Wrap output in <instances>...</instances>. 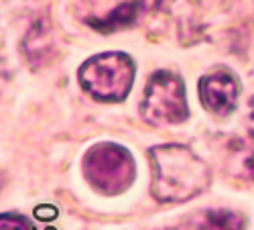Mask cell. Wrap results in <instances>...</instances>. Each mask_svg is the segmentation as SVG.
I'll list each match as a JSON object with an SVG mask.
<instances>
[{
	"label": "cell",
	"instance_id": "5",
	"mask_svg": "<svg viewBox=\"0 0 254 230\" xmlns=\"http://www.w3.org/2000/svg\"><path fill=\"white\" fill-rule=\"evenodd\" d=\"M144 0H81L83 20L98 31H114L134 23Z\"/></svg>",
	"mask_w": 254,
	"mask_h": 230
},
{
	"label": "cell",
	"instance_id": "9",
	"mask_svg": "<svg viewBox=\"0 0 254 230\" xmlns=\"http://www.w3.org/2000/svg\"><path fill=\"white\" fill-rule=\"evenodd\" d=\"M244 171H246V175L254 181V153H250V155L244 159Z\"/></svg>",
	"mask_w": 254,
	"mask_h": 230
},
{
	"label": "cell",
	"instance_id": "1",
	"mask_svg": "<svg viewBox=\"0 0 254 230\" xmlns=\"http://www.w3.org/2000/svg\"><path fill=\"white\" fill-rule=\"evenodd\" d=\"M153 196L159 202H185L205 190L207 165L183 145H161L151 149Z\"/></svg>",
	"mask_w": 254,
	"mask_h": 230
},
{
	"label": "cell",
	"instance_id": "10",
	"mask_svg": "<svg viewBox=\"0 0 254 230\" xmlns=\"http://www.w3.org/2000/svg\"><path fill=\"white\" fill-rule=\"evenodd\" d=\"M248 127H250V133L254 135V98L248 104Z\"/></svg>",
	"mask_w": 254,
	"mask_h": 230
},
{
	"label": "cell",
	"instance_id": "8",
	"mask_svg": "<svg viewBox=\"0 0 254 230\" xmlns=\"http://www.w3.org/2000/svg\"><path fill=\"white\" fill-rule=\"evenodd\" d=\"M0 228L2 230H33L29 220H25L23 216H16V214H2V218H0Z\"/></svg>",
	"mask_w": 254,
	"mask_h": 230
},
{
	"label": "cell",
	"instance_id": "6",
	"mask_svg": "<svg viewBox=\"0 0 254 230\" xmlns=\"http://www.w3.org/2000/svg\"><path fill=\"white\" fill-rule=\"evenodd\" d=\"M240 94L238 79L228 72H216L209 74L199 81V96L203 106L214 114H230L236 108Z\"/></svg>",
	"mask_w": 254,
	"mask_h": 230
},
{
	"label": "cell",
	"instance_id": "2",
	"mask_svg": "<svg viewBox=\"0 0 254 230\" xmlns=\"http://www.w3.org/2000/svg\"><path fill=\"white\" fill-rule=\"evenodd\" d=\"M134 79V64L126 53H100L79 68V83L92 98L120 102L128 96Z\"/></svg>",
	"mask_w": 254,
	"mask_h": 230
},
{
	"label": "cell",
	"instance_id": "7",
	"mask_svg": "<svg viewBox=\"0 0 254 230\" xmlns=\"http://www.w3.org/2000/svg\"><path fill=\"white\" fill-rule=\"evenodd\" d=\"M199 230H242L244 218L230 210H207L197 220Z\"/></svg>",
	"mask_w": 254,
	"mask_h": 230
},
{
	"label": "cell",
	"instance_id": "3",
	"mask_svg": "<svg viewBox=\"0 0 254 230\" xmlns=\"http://www.w3.org/2000/svg\"><path fill=\"white\" fill-rule=\"evenodd\" d=\"M83 173L100 194L116 196L132 183L136 169L126 149L114 143H102L86 153Z\"/></svg>",
	"mask_w": 254,
	"mask_h": 230
},
{
	"label": "cell",
	"instance_id": "4",
	"mask_svg": "<svg viewBox=\"0 0 254 230\" xmlns=\"http://www.w3.org/2000/svg\"><path fill=\"white\" fill-rule=\"evenodd\" d=\"M140 114L149 124H177L189 116L183 81L171 72H157L151 76L144 90Z\"/></svg>",
	"mask_w": 254,
	"mask_h": 230
}]
</instances>
